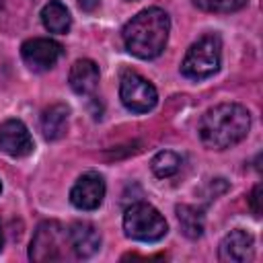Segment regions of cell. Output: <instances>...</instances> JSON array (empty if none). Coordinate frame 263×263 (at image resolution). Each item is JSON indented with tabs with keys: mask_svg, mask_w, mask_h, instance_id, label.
<instances>
[{
	"mask_svg": "<svg viewBox=\"0 0 263 263\" xmlns=\"http://www.w3.org/2000/svg\"><path fill=\"white\" fill-rule=\"evenodd\" d=\"M251 113L238 103H220L210 107L199 119V140L210 150H226L247 138Z\"/></svg>",
	"mask_w": 263,
	"mask_h": 263,
	"instance_id": "6da1fadb",
	"label": "cell"
},
{
	"mask_svg": "<svg viewBox=\"0 0 263 263\" xmlns=\"http://www.w3.org/2000/svg\"><path fill=\"white\" fill-rule=\"evenodd\" d=\"M168 31H171L168 14L162 8L152 6L138 12L132 21L125 23L121 31V39L132 55L140 60H154L164 51L168 41Z\"/></svg>",
	"mask_w": 263,
	"mask_h": 263,
	"instance_id": "7a4b0ae2",
	"label": "cell"
},
{
	"mask_svg": "<svg viewBox=\"0 0 263 263\" xmlns=\"http://www.w3.org/2000/svg\"><path fill=\"white\" fill-rule=\"evenodd\" d=\"M220 62H222V41L218 35L210 33L199 37L187 49L181 62V72L191 80H203L218 72Z\"/></svg>",
	"mask_w": 263,
	"mask_h": 263,
	"instance_id": "3957f363",
	"label": "cell"
},
{
	"mask_svg": "<svg viewBox=\"0 0 263 263\" xmlns=\"http://www.w3.org/2000/svg\"><path fill=\"white\" fill-rule=\"evenodd\" d=\"M123 230H125V236H129L132 240L156 242L166 234L168 226H166L164 216L156 208H152L150 203L138 201L125 210Z\"/></svg>",
	"mask_w": 263,
	"mask_h": 263,
	"instance_id": "277c9868",
	"label": "cell"
},
{
	"mask_svg": "<svg viewBox=\"0 0 263 263\" xmlns=\"http://www.w3.org/2000/svg\"><path fill=\"white\" fill-rule=\"evenodd\" d=\"M119 99L132 113H148L158 103V92L150 80L134 70H125L119 80Z\"/></svg>",
	"mask_w": 263,
	"mask_h": 263,
	"instance_id": "5b68a950",
	"label": "cell"
},
{
	"mask_svg": "<svg viewBox=\"0 0 263 263\" xmlns=\"http://www.w3.org/2000/svg\"><path fill=\"white\" fill-rule=\"evenodd\" d=\"M70 242L68 232L60 222H41L33 234L29 257L37 263H47V261H60L64 259V247Z\"/></svg>",
	"mask_w": 263,
	"mask_h": 263,
	"instance_id": "8992f818",
	"label": "cell"
},
{
	"mask_svg": "<svg viewBox=\"0 0 263 263\" xmlns=\"http://www.w3.org/2000/svg\"><path fill=\"white\" fill-rule=\"evenodd\" d=\"M62 53V45L49 37H33L21 45V58L33 72H45L53 68Z\"/></svg>",
	"mask_w": 263,
	"mask_h": 263,
	"instance_id": "52a82bcc",
	"label": "cell"
},
{
	"mask_svg": "<svg viewBox=\"0 0 263 263\" xmlns=\"http://www.w3.org/2000/svg\"><path fill=\"white\" fill-rule=\"evenodd\" d=\"M103 197H105V179L95 171L78 177L70 189L72 205L78 210H84V212L97 210L103 203Z\"/></svg>",
	"mask_w": 263,
	"mask_h": 263,
	"instance_id": "ba28073f",
	"label": "cell"
},
{
	"mask_svg": "<svg viewBox=\"0 0 263 263\" xmlns=\"http://www.w3.org/2000/svg\"><path fill=\"white\" fill-rule=\"evenodd\" d=\"M0 150L12 158H25L33 152V138L21 119L0 123Z\"/></svg>",
	"mask_w": 263,
	"mask_h": 263,
	"instance_id": "9c48e42d",
	"label": "cell"
},
{
	"mask_svg": "<svg viewBox=\"0 0 263 263\" xmlns=\"http://www.w3.org/2000/svg\"><path fill=\"white\" fill-rule=\"evenodd\" d=\"M220 261L224 263H247L255 255V240L242 228L230 230L220 242Z\"/></svg>",
	"mask_w": 263,
	"mask_h": 263,
	"instance_id": "30bf717a",
	"label": "cell"
},
{
	"mask_svg": "<svg viewBox=\"0 0 263 263\" xmlns=\"http://www.w3.org/2000/svg\"><path fill=\"white\" fill-rule=\"evenodd\" d=\"M70 247L80 259L92 257L101 249V234L90 222H74L68 230Z\"/></svg>",
	"mask_w": 263,
	"mask_h": 263,
	"instance_id": "8fae6325",
	"label": "cell"
},
{
	"mask_svg": "<svg viewBox=\"0 0 263 263\" xmlns=\"http://www.w3.org/2000/svg\"><path fill=\"white\" fill-rule=\"evenodd\" d=\"M68 82H70V88L76 92V95H92L99 86V66L92 62V60H76L74 66L70 68V76H68Z\"/></svg>",
	"mask_w": 263,
	"mask_h": 263,
	"instance_id": "7c38bea8",
	"label": "cell"
},
{
	"mask_svg": "<svg viewBox=\"0 0 263 263\" xmlns=\"http://www.w3.org/2000/svg\"><path fill=\"white\" fill-rule=\"evenodd\" d=\"M68 115H70V109L68 105L64 103H55V105H49L43 115H41V132L45 136V140H60L66 136L68 132Z\"/></svg>",
	"mask_w": 263,
	"mask_h": 263,
	"instance_id": "4fadbf2b",
	"label": "cell"
},
{
	"mask_svg": "<svg viewBox=\"0 0 263 263\" xmlns=\"http://www.w3.org/2000/svg\"><path fill=\"white\" fill-rule=\"evenodd\" d=\"M41 23L49 33L66 35L72 27V16H70V10L60 0H49L41 8Z\"/></svg>",
	"mask_w": 263,
	"mask_h": 263,
	"instance_id": "5bb4252c",
	"label": "cell"
},
{
	"mask_svg": "<svg viewBox=\"0 0 263 263\" xmlns=\"http://www.w3.org/2000/svg\"><path fill=\"white\" fill-rule=\"evenodd\" d=\"M175 212H177L181 232L187 238H199L203 234V214H201V210H197L193 205H187V203H181V205H177Z\"/></svg>",
	"mask_w": 263,
	"mask_h": 263,
	"instance_id": "9a60e30c",
	"label": "cell"
},
{
	"mask_svg": "<svg viewBox=\"0 0 263 263\" xmlns=\"http://www.w3.org/2000/svg\"><path fill=\"white\" fill-rule=\"evenodd\" d=\"M150 168L158 179H168L173 175L179 173L181 168V156L173 150H160L158 154H154V158L150 160Z\"/></svg>",
	"mask_w": 263,
	"mask_h": 263,
	"instance_id": "2e32d148",
	"label": "cell"
},
{
	"mask_svg": "<svg viewBox=\"0 0 263 263\" xmlns=\"http://www.w3.org/2000/svg\"><path fill=\"white\" fill-rule=\"evenodd\" d=\"M193 4L205 12H234L240 10L247 0H193Z\"/></svg>",
	"mask_w": 263,
	"mask_h": 263,
	"instance_id": "e0dca14e",
	"label": "cell"
},
{
	"mask_svg": "<svg viewBox=\"0 0 263 263\" xmlns=\"http://www.w3.org/2000/svg\"><path fill=\"white\" fill-rule=\"evenodd\" d=\"M249 205H251V212L255 214V218L261 216V185L257 183L249 195Z\"/></svg>",
	"mask_w": 263,
	"mask_h": 263,
	"instance_id": "ac0fdd59",
	"label": "cell"
},
{
	"mask_svg": "<svg viewBox=\"0 0 263 263\" xmlns=\"http://www.w3.org/2000/svg\"><path fill=\"white\" fill-rule=\"evenodd\" d=\"M78 6H80L84 12H92V10L99 6V0H78Z\"/></svg>",
	"mask_w": 263,
	"mask_h": 263,
	"instance_id": "d6986e66",
	"label": "cell"
},
{
	"mask_svg": "<svg viewBox=\"0 0 263 263\" xmlns=\"http://www.w3.org/2000/svg\"><path fill=\"white\" fill-rule=\"evenodd\" d=\"M4 247V230H2V224H0V251Z\"/></svg>",
	"mask_w": 263,
	"mask_h": 263,
	"instance_id": "ffe728a7",
	"label": "cell"
},
{
	"mask_svg": "<svg viewBox=\"0 0 263 263\" xmlns=\"http://www.w3.org/2000/svg\"><path fill=\"white\" fill-rule=\"evenodd\" d=\"M0 191H2V185H0Z\"/></svg>",
	"mask_w": 263,
	"mask_h": 263,
	"instance_id": "44dd1931",
	"label": "cell"
}]
</instances>
